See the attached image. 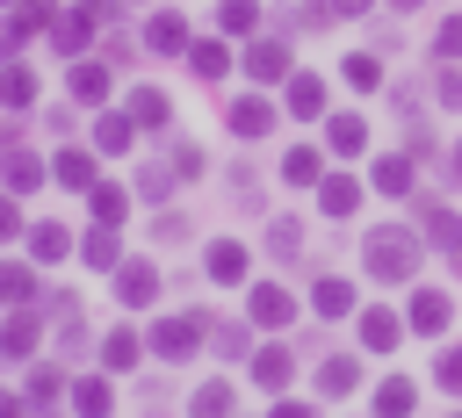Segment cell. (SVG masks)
Returning <instances> with one entry per match:
<instances>
[{"instance_id":"1","label":"cell","mask_w":462,"mask_h":418,"mask_svg":"<svg viewBox=\"0 0 462 418\" xmlns=\"http://www.w3.org/2000/svg\"><path fill=\"white\" fill-rule=\"evenodd\" d=\"M419 231L411 223H375L368 238H361V267L375 274V281H411L419 274Z\"/></svg>"},{"instance_id":"2","label":"cell","mask_w":462,"mask_h":418,"mask_svg":"<svg viewBox=\"0 0 462 418\" xmlns=\"http://www.w3.org/2000/svg\"><path fill=\"white\" fill-rule=\"evenodd\" d=\"M202 332H209V317H202V310L159 317V324H152V353H159V360H188V353H202Z\"/></svg>"},{"instance_id":"3","label":"cell","mask_w":462,"mask_h":418,"mask_svg":"<svg viewBox=\"0 0 462 418\" xmlns=\"http://www.w3.org/2000/svg\"><path fill=\"white\" fill-rule=\"evenodd\" d=\"M202 267H209V281H217V288H238V281H245V267H253V252H245L238 238H217V245L202 252Z\"/></svg>"},{"instance_id":"4","label":"cell","mask_w":462,"mask_h":418,"mask_svg":"<svg viewBox=\"0 0 462 418\" xmlns=\"http://www.w3.org/2000/svg\"><path fill=\"white\" fill-rule=\"evenodd\" d=\"M116 295H123L130 310L159 303V267H152V259H123V267H116Z\"/></svg>"},{"instance_id":"5","label":"cell","mask_w":462,"mask_h":418,"mask_svg":"<svg viewBox=\"0 0 462 418\" xmlns=\"http://www.w3.org/2000/svg\"><path fill=\"white\" fill-rule=\"evenodd\" d=\"M94 22H101L94 7H72V14H58V22H51V50H58V58H79V50H87V36H94Z\"/></svg>"},{"instance_id":"6","label":"cell","mask_w":462,"mask_h":418,"mask_svg":"<svg viewBox=\"0 0 462 418\" xmlns=\"http://www.w3.org/2000/svg\"><path fill=\"white\" fill-rule=\"evenodd\" d=\"M224 123H231V137H267V130H274V101L245 94V101H231V108H224Z\"/></svg>"},{"instance_id":"7","label":"cell","mask_w":462,"mask_h":418,"mask_svg":"<svg viewBox=\"0 0 462 418\" xmlns=\"http://www.w3.org/2000/svg\"><path fill=\"white\" fill-rule=\"evenodd\" d=\"M245 310H253V324H289V317H296V295H289L282 281H260V288L245 295Z\"/></svg>"},{"instance_id":"8","label":"cell","mask_w":462,"mask_h":418,"mask_svg":"<svg viewBox=\"0 0 462 418\" xmlns=\"http://www.w3.org/2000/svg\"><path fill=\"white\" fill-rule=\"evenodd\" d=\"M144 50H159V58H180V50H188V22H180L173 7H166V14H152V22H144Z\"/></svg>"},{"instance_id":"9","label":"cell","mask_w":462,"mask_h":418,"mask_svg":"<svg viewBox=\"0 0 462 418\" xmlns=\"http://www.w3.org/2000/svg\"><path fill=\"white\" fill-rule=\"evenodd\" d=\"M318 209H325V216H354V209H361V180H354V173H325V180H318Z\"/></svg>"},{"instance_id":"10","label":"cell","mask_w":462,"mask_h":418,"mask_svg":"<svg viewBox=\"0 0 462 418\" xmlns=\"http://www.w3.org/2000/svg\"><path fill=\"white\" fill-rule=\"evenodd\" d=\"M404 324H411V332H426V339H433V332H448V295H440V288H419V295L404 303Z\"/></svg>"},{"instance_id":"11","label":"cell","mask_w":462,"mask_h":418,"mask_svg":"<svg viewBox=\"0 0 462 418\" xmlns=\"http://www.w3.org/2000/svg\"><path fill=\"white\" fill-rule=\"evenodd\" d=\"M282 180H289V187H318V180H325V151H318V144L282 151Z\"/></svg>"},{"instance_id":"12","label":"cell","mask_w":462,"mask_h":418,"mask_svg":"<svg viewBox=\"0 0 462 418\" xmlns=\"http://www.w3.org/2000/svg\"><path fill=\"white\" fill-rule=\"evenodd\" d=\"M397 339H404V317L397 310H361V346L368 353H390Z\"/></svg>"},{"instance_id":"13","label":"cell","mask_w":462,"mask_h":418,"mask_svg":"<svg viewBox=\"0 0 462 418\" xmlns=\"http://www.w3.org/2000/svg\"><path fill=\"white\" fill-rule=\"evenodd\" d=\"M289 115H325V79L318 72H289Z\"/></svg>"},{"instance_id":"14","label":"cell","mask_w":462,"mask_h":418,"mask_svg":"<svg viewBox=\"0 0 462 418\" xmlns=\"http://www.w3.org/2000/svg\"><path fill=\"white\" fill-rule=\"evenodd\" d=\"M318 389H325V396H354V389H361V360H354V353H332V360L318 368Z\"/></svg>"},{"instance_id":"15","label":"cell","mask_w":462,"mask_h":418,"mask_svg":"<svg viewBox=\"0 0 462 418\" xmlns=\"http://www.w3.org/2000/svg\"><path fill=\"white\" fill-rule=\"evenodd\" d=\"M29 353H36V317L14 310V317L0 324V360H29Z\"/></svg>"},{"instance_id":"16","label":"cell","mask_w":462,"mask_h":418,"mask_svg":"<svg viewBox=\"0 0 462 418\" xmlns=\"http://www.w3.org/2000/svg\"><path fill=\"white\" fill-rule=\"evenodd\" d=\"M245 72H253V79H289V43H274V36L253 43V50H245Z\"/></svg>"},{"instance_id":"17","label":"cell","mask_w":462,"mask_h":418,"mask_svg":"<svg viewBox=\"0 0 462 418\" xmlns=\"http://www.w3.org/2000/svg\"><path fill=\"white\" fill-rule=\"evenodd\" d=\"M108 404H116L108 375H87V382H72V411H79V418H108Z\"/></svg>"},{"instance_id":"18","label":"cell","mask_w":462,"mask_h":418,"mask_svg":"<svg viewBox=\"0 0 462 418\" xmlns=\"http://www.w3.org/2000/svg\"><path fill=\"white\" fill-rule=\"evenodd\" d=\"M29 101H36V72L7 58V65H0V108H29Z\"/></svg>"},{"instance_id":"19","label":"cell","mask_w":462,"mask_h":418,"mask_svg":"<svg viewBox=\"0 0 462 418\" xmlns=\"http://www.w3.org/2000/svg\"><path fill=\"white\" fill-rule=\"evenodd\" d=\"M166 115H173V101H166L159 86H137V94H130V123H137V130H159Z\"/></svg>"},{"instance_id":"20","label":"cell","mask_w":462,"mask_h":418,"mask_svg":"<svg viewBox=\"0 0 462 418\" xmlns=\"http://www.w3.org/2000/svg\"><path fill=\"white\" fill-rule=\"evenodd\" d=\"M0 180H7V195H29V187H43V166L29 151H7L0 159Z\"/></svg>"},{"instance_id":"21","label":"cell","mask_w":462,"mask_h":418,"mask_svg":"<svg viewBox=\"0 0 462 418\" xmlns=\"http://www.w3.org/2000/svg\"><path fill=\"white\" fill-rule=\"evenodd\" d=\"M411 180H419V166H411V151H390V159L375 166V187H383V195H411Z\"/></svg>"},{"instance_id":"22","label":"cell","mask_w":462,"mask_h":418,"mask_svg":"<svg viewBox=\"0 0 462 418\" xmlns=\"http://www.w3.org/2000/svg\"><path fill=\"white\" fill-rule=\"evenodd\" d=\"M87 202H94V223H123V216H130V195H123L116 180H94Z\"/></svg>"},{"instance_id":"23","label":"cell","mask_w":462,"mask_h":418,"mask_svg":"<svg viewBox=\"0 0 462 418\" xmlns=\"http://www.w3.org/2000/svg\"><path fill=\"white\" fill-rule=\"evenodd\" d=\"M310 303H318V317H346V310H354V281H339V274H325V281L310 288Z\"/></svg>"},{"instance_id":"24","label":"cell","mask_w":462,"mask_h":418,"mask_svg":"<svg viewBox=\"0 0 462 418\" xmlns=\"http://www.w3.org/2000/svg\"><path fill=\"white\" fill-rule=\"evenodd\" d=\"M29 295H36V267H22V259H0V303H14V310H22Z\"/></svg>"},{"instance_id":"25","label":"cell","mask_w":462,"mask_h":418,"mask_svg":"<svg viewBox=\"0 0 462 418\" xmlns=\"http://www.w3.org/2000/svg\"><path fill=\"white\" fill-rule=\"evenodd\" d=\"M188 72H195V79H224V72H231V50H224V43H188Z\"/></svg>"},{"instance_id":"26","label":"cell","mask_w":462,"mask_h":418,"mask_svg":"<svg viewBox=\"0 0 462 418\" xmlns=\"http://www.w3.org/2000/svg\"><path fill=\"white\" fill-rule=\"evenodd\" d=\"M289 368H296V360H289V346L253 353V382H260V389H282V382H289Z\"/></svg>"},{"instance_id":"27","label":"cell","mask_w":462,"mask_h":418,"mask_svg":"<svg viewBox=\"0 0 462 418\" xmlns=\"http://www.w3.org/2000/svg\"><path fill=\"white\" fill-rule=\"evenodd\" d=\"M94 144H101V151H130V144H137V123H130V115H101V123H94Z\"/></svg>"},{"instance_id":"28","label":"cell","mask_w":462,"mask_h":418,"mask_svg":"<svg viewBox=\"0 0 462 418\" xmlns=\"http://www.w3.org/2000/svg\"><path fill=\"white\" fill-rule=\"evenodd\" d=\"M325 144H332V151H361V144H368V123H361V115H332V123H325Z\"/></svg>"},{"instance_id":"29","label":"cell","mask_w":462,"mask_h":418,"mask_svg":"<svg viewBox=\"0 0 462 418\" xmlns=\"http://www.w3.org/2000/svg\"><path fill=\"white\" fill-rule=\"evenodd\" d=\"M51 173H58L65 187H79V195H87V187H94V151H58V166H51Z\"/></svg>"},{"instance_id":"30","label":"cell","mask_w":462,"mask_h":418,"mask_svg":"<svg viewBox=\"0 0 462 418\" xmlns=\"http://www.w3.org/2000/svg\"><path fill=\"white\" fill-rule=\"evenodd\" d=\"M29 252H36V259H65V252H72V231H65V223H36V231H29Z\"/></svg>"},{"instance_id":"31","label":"cell","mask_w":462,"mask_h":418,"mask_svg":"<svg viewBox=\"0 0 462 418\" xmlns=\"http://www.w3.org/2000/svg\"><path fill=\"white\" fill-rule=\"evenodd\" d=\"M137 353H144V346H137L130 332H108V339H101V368H108V375H123V368H137Z\"/></svg>"},{"instance_id":"32","label":"cell","mask_w":462,"mask_h":418,"mask_svg":"<svg viewBox=\"0 0 462 418\" xmlns=\"http://www.w3.org/2000/svg\"><path fill=\"white\" fill-rule=\"evenodd\" d=\"M375 418H411V382H404V375H390V382L375 389Z\"/></svg>"},{"instance_id":"33","label":"cell","mask_w":462,"mask_h":418,"mask_svg":"<svg viewBox=\"0 0 462 418\" xmlns=\"http://www.w3.org/2000/svg\"><path fill=\"white\" fill-rule=\"evenodd\" d=\"M231 404H238V396H231V382H202L188 411H195V418H231Z\"/></svg>"},{"instance_id":"34","label":"cell","mask_w":462,"mask_h":418,"mask_svg":"<svg viewBox=\"0 0 462 418\" xmlns=\"http://www.w3.org/2000/svg\"><path fill=\"white\" fill-rule=\"evenodd\" d=\"M65 86H72V101H101L108 94V65H72Z\"/></svg>"},{"instance_id":"35","label":"cell","mask_w":462,"mask_h":418,"mask_svg":"<svg viewBox=\"0 0 462 418\" xmlns=\"http://www.w3.org/2000/svg\"><path fill=\"white\" fill-rule=\"evenodd\" d=\"M217 22H224L231 36H245V29L260 22V0H217Z\"/></svg>"},{"instance_id":"36","label":"cell","mask_w":462,"mask_h":418,"mask_svg":"<svg viewBox=\"0 0 462 418\" xmlns=\"http://www.w3.org/2000/svg\"><path fill=\"white\" fill-rule=\"evenodd\" d=\"M79 252H87V267H101V274H108V267H116V223H101V231H94Z\"/></svg>"},{"instance_id":"37","label":"cell","mask_w":462,"mask_h":418,"mask_svg":"<svg viewBox=\"0 0 462 418\" xmlns=\"http://www.w3.org/2000/svg\"><path fill=\"white\" fill-rule=\"evenodd\" d=\"M339 72H346V86H375V79H383V65H375L368 50H346V65H339Z\"/></svg>"},{"instance_id":"38","label":"cell","mask_w":462,"mask_h":418,"mask_svg":"<svg viewBox=\"0 0 462 418\" xmlns=\"http://www.w3.org/2000/svg\"><path fill=\"white\" fill-rule=\"evenodd\" d=\"M267 245H274V252L289 259V252L303 245V223H289V216H274V223H267Z\"/></svg>"},{"instance_id":"39","label":"cell","mask_w":462,"mask_h":418,"mask_svg":"<svg viewBox=\"0 0 462 418\" xmlns=\"http://www.w3.org/2000/svg\"><path fill=\"white\" fill-rule=\"evenodd\" d=\"M58 389H65V375H58V368H29V404H51Z\"/></svg>"},{"instance_id":"40","label":"cell","mask_w":462,"mask_h":418,"mask_svg":"<svg viewBox=\"0 0 462 418\" xmlns=\"http://www.w3.org/2000/svg\"><path fill=\"white\" fill-rule=\"evenodd\" d=\"M173 180H180L173 166H144V173H137V187H144L152 202H166V187H173Z\"/></svg>"},{"instance_id":"41","label":"cell","mask_w":462,"mask_h":418,"mask_svg":"<svg viewBox=\"0 0 462 418\" xmlns=\"http://www.w3.org/2000/svg\"><path fill=\"white\" fill-rule=\"evenodd\" d=\"M22 36H29V22H22V14H7V22H0V65H7V58H22Z\"/></svg>"},{"instance_id":"42","label":"cell","mask_w":462,"mask_h":418,"mask_svg":"<svg viewBox=\"0 0 462 418\" xmlns=\"http://www.w3.org/2000/svg\"><path fill=\"white\" fill-rule=\"evenodd\" d=\"M433 375H440V389H448V396H462V346H448Z\"/></svg>"},{"instance_id":"43","label":"cell","mask_w":462,"mask_h":418,"mask_svg":"<svg viewBox=\"0 0 462 418\" xmlns=\"http://www.w3.org/2000/svg\"><path fill=\"white\" fill-rule=\"evenodd\" d=\"M433 50H440V58H462V14H448V22H440V36H433Z\"/></svg>"},{"instance_id":"44","label":"cell","mask_w":462,"mask_h":418,"mask_svg":"<svg viewBox=\"0 0 462 418\" xmlns=\"http://www.w3.org/2000/svg\"><path fill=\"white\" fill-rule=\"evenodd\" d=\"M173 173L195 180V173H202V144H173Z\"/></svg>"},{"instance_id":"45","label":"cell","mask_w":462,"mask_h":418,"mask_svg":"<svg viewBox=\"0 0 462 418\" xmlns=\"http://www.w3.org/2000/svg\"><path fill=\"white\" fill-rule=\"evenodd\" d=\"M217 353L238 360V353H245V324H224V332H217Z\"/></svg>"},{"instance_id":"46","label":"cell","mask_w":462,"mask_h":418,"mask_svg":"<svg viewBox=\"0 0 462 418\" xmlns=\"http://www.w3.org/2000/svg\"><path fill=\"white\" fill-rule=\"evenodd\" d=\"M7 238H22V209H14V195H0V245Z\"/></svg>"},{"instance_id":"47","label":"cell","mask_w":462,"mask_h":418,"mask_svg":"<svg viewBox=\"0 0 462 418\" xmlns=\"http://www.w3.org/2000/svg\"><path fill=\"white\" fill-rule=\"evenodd\" d=\"M440 108H462V72H440Z\"/></svg>"},{"instance_id":"48","label":"cell","mask_w":462,"mask_h":418,"mask_svg":"<svg viewBox=\"0 0 462 418\" xmlns=\"http://www.w3.org/2000/svg\"><path fill=\"white\" fill-rule=\"evenodd\" d=\"M325 7H332V14H368L375 0H325Z\"/></svg>"},{"instance_id":"49","label":"cell","mask_w":462,"mask_h":418,"mask_svg":"<svg viewBox=\"0 0 462 418\" xmlns=\"http://www.w3.org/2000/svg\"><path fill=\"white\" fill-rule=\"evenodd\" d=\"M274 418H310V404H274Z\"/></svg>"},{"instance_id":"50","label":"cell","mask_w":462,"mask_h":418,"mask_svg":"<svg viewBox=\"0 0 462 418\" xmlns=\"http://www.w3.org/2000/svg\"><path fill=\"white\" fill-rule=\"evenodd\" d=\"M0 418H22V396H0Z\"/></svg>"},{"instance_id":"51","label":"cell","mask_w":462,"mask_h":418,"mask_svg":"<svg viewBox=\"0 0 462 418\" xmlns=\"http://www.w3.org/2000/svg\"><path fill=\"white\" fill-rule=\"evenodd\" d=\"M455 180H462V144H455Z\"/></svg>"},{"instance_id":"52","label":"cell","mask_w":462,"mask_h":418,"mask_svg":"<svg viewBox=\"0 0 462 418\" xmlns=\"http://www.w3.org/2000/svg\"><path fill=\"white\" fill-rule=\"evenodd\" d=\"M390 7H426V0H390Z\"/></svg>"},{"instance_id":"53","label":"cell","mask_w":462,"mask_h":418,"mask_svg":"<svg viewBox=\"0 0 462 418\" xmlns=\"http://www.w3.org/2000/svg\"><path fill=\"white\" fill-rule=\"evenodd\" d=\"M0 7H14V0H0Z\"/></svg>"}]
</instances>
